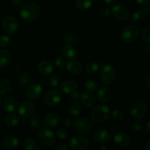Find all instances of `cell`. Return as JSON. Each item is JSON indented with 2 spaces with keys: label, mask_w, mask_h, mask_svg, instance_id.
<instances>
[{
  "label": "cell",
  "mask_w": 150,
  "mask_h": 150,
  "mask_svg": "<svg viewBox=\"0 0 150 150\" xmlns=\"http://www.w3.org/2000/svg\"><path fill=\"white\" fill-rule=\"evenodd\" d=\"M40 14V7L35 3H26L20 8V16L27 22L36 20Z\"/></svg>",
  "instance_id": "obj_1"
},
{
  "label": "cell",
  "mask_w": 150,
  "mask_h": 150,
  "mask_svg": "<svg viewBox=\"0 0 150 150\" xmlns=\"http://www.w3.org/2000/svg\"><path fill=\"white\" fill-rule=\"evenodd\" d=\"M139 29L134 24L126 26L121 33V40L125 43H132L138 39L139 35Z\"/></svg>",
  "instance_id": "obj_2"
},
{
  "label": "cell",
  "mask_w": 150,
  "mask_h": 150,
  "mask_svg": "<svg viewBox=\"0 0 150 150\" xmlns=\"http://www.w3.org/2000/svg\"><path fill=\"white\" fill-rule=\"evenodd\" d=\"M110 116L109 107L105 105H99L92 109L91 117L97 123H103L106 121Z\"/></svg>",
  "instance_id": "obj_3"
},
{
  "label": "cell",
  "mask_w": 150,
  "mask_h": 150,
  "mask_svg": "<svg viewBox=\"0 0 150 150\" xmlns=\"http://www.w3.org/2000/svg\"><path fill=\"white\" fill-rule=\"evenodd\" d=\"M76 131L81 134H87L92 130L93 124L89 118L85 117H79L73 122Z\"/></svg>",
  "instance_id": "obj_4"
},
{
  "label": "cell",
  "mask_w": 150,
  "mask_h": 150,
  "mask_svg": "<svg viewBox=\"0 0 150 150\" xmlns=\"http://www.w3.org/2000/svg\"><path fill=\"white\" fill-rule=\"evenodd\" d=\"M147 110L148 106L146 103L139 100L134 103L130 107V114L134 120H141L146 115Z\"/></svg>",
  "instance_id": "obj_5"
},
{
  "label": "cell",
  "mask_w": 150,
  "mask_h": 150,
  "mask_svg": "<svg viewBox=\"0 0 150 150\" xmlns=\"http://www.w3.org/2000/svg\"><path fill=\"white\" fill-rule=\"evenodd\" d=\"M38 140L42 144L46 146H51L55 144L56 136L54 132L49 128H42L38 132Z\"/></svg>",
  "instance_id": "obj_6"
},
{
  "label": "cell",
  "mask_w": 150,
  "mask_h": 150,
  "mask_svg": "<svg viewBox=\"0 0 150 150\" xmlns=\"http://www.w3.org/2000/svg\"><path fill=\"white\" fill-rule=\"evenodd\" d=\"M117 77V73L115 69L110 64H105L103 66L100 72V79L105 85H110L115 81Z\"/></svg>",
  "instance_id": "obj_7"
},
{
  "label": "cell",
  "mask_w": 150,
  "mask_h": 150,
  "mask_svg": "<svg viewBox=\"0 0 150 150\" xmlns=\"http://www.w3.org/2000/svg\"><path fill=\"white\" fill-rule=\"evenodd\" d=\"M2 26L6 33L13 35L18 30L19 24L16 18L11 16H7L3 18Z\"/></svg>",
  "instance_id": "obj_8"
},
{
  "label": "cell",
  "mask_w": 150,
  "mask_h": 150,
  "mask_svg": "<svg viewBox=\"0 0 150 150\" xmlns=\"http://www.w3.org/2000/svg\"><path fill=\"white\" fill-rule=\"evenodd\" d=\"M19 115L23 118H28L35 114L36 111V105L35 103L31 100H24L18 106Z\"/></svg>",
  "instance_id": "obj_9"
},
{
  "label": "cell",
  "mask_w": 150,
  "mask_h": 150,
  "mask_svg": "<svg viewBox=\"0 0 150 150\" xmlns=\"http://www.w3.org/2000/svg\"><path fill=\"white\" fill-rule=\"evenodd\" d=\"M89 145V140L83 136H73L69 141V146L72 150H86Z\"/></svg>",
  "instance_id": "obj_10"
},
{
  "label": "cell",
  "mask_w": 150,
  "mask_h": 150,
  "mask_svg": "<svg viewBox=\"0 0 150 150\" xmlns=\"http://www.w3.org/2000/svg\"><path fill=\"white\" fill-rule=\"evenodd\" d=\"M61 99V93L57 89H51L45 94L44 97V103L48 107H54L59 103Z\"/></svg>",
  "instance_id": "obj_11"
},
{
  "label": "cell",
  "mask_w": 150,
  "mask_h": 150,
  "mask_svg": "<svg viewBox=\"0 0 150 150\" xmlns=\"http://www.w3.org/2000/svg\"><path fill=\"white\" fill-rule=\"evenodd\" d=\"M42 86L37 83L29 85L26 91V96L29 100H37L42 95Z\"/></svg>",
  "instance_id": "obj_12"
},
{
  "label": "cell",
  "mask_w": 150,
  "mask_h": 150,
  "mask_svg": "<svg viewBox=\"0 0 150 150\" xmlns=\"http://www.w3.org/2000/svg\"><path fill=\"white\" fill-rule=\"evenodd\" d=\"M111 14L119 21H126L129 17V12L125 6L117 4L113 7L111 10Z\"/></svg>",
  "instance_id": "obj_13"
},
{
  "label": "cell",
  "mask_w": 150,
  "mask_h": 150,
  "mask_svg": "<svg viewBox=\"0 0 150 150\" xmlns=\"http://www.w3.org/2000/svg\"><path fill=\"white\" fill-rule=\"evenodd\" d=\"M114 140L116 145L121 149H126L130 146V137L127 133H124V132H118L116 133Z\"/></svg>",
  "instance_id": "obj_14"
},
{
  "label": "cell",
  "mask_w": 150,
  "mask_h": 150,
  "mask_svg": "<svg viewBox=\"0 0 150 150\" xmlns=\"http://www.w3.org/2000/svg\"><path fill=\"white\" fill-rule=\"evenodd\" d=\"M79 100L83 105L86 108H91L96 103V98L92 92L84 91L80 94Z\"/></svg>",
  "instance_id": "obj_15"
},
{
  "label": "cell",
  "mask_w": 150,
  "mask_h": 150,
  "mask_svg": "<svg viewBox=\"0 0 150 150\" xmlns=\"http://www.w3.org/2000/svg\"><path fill=\"white\" fill-rule=\"evenodd\" d=\"M37 69L38 73L41 75L47 76L53 73L54 70V64L49 60H42L38 63Z\"/></svg>",
  "instance_id": "obj_16"
},
{
  "label": "cell",
  "mask_w": 150,
  "mask_h": 150,
  "mask_svg": "<svg viewBox=\"0 0 150 150\" xmlns=\"http://www.w3.org/2000/svg\"><path fill=\"white\" fill-rule=\"evenodd\" d=\"M111 139V134L105 129H100L94 134V140L98 144H106Z\"/></svg>",
  "instance_id": "obj_17"
},
{
  "label": "cell",
  "mask_w": 150,
  "mask_h": 150,
  "mask_svg": "<svg viewBox=\"0 0 150 150\" xmlns=\"http://www.w3.org/2000/svg\"><path fill=\"white\" fill-rule=\"evenodd\" d=\"M59 117L56 113H49L46 114L42 120V123L47 128H54L59 123Z\"/></svg>",
  "instance_id": "obj_18"
},
{
  "label": "cell",
  "mask_w": 150,
  "mask_h": 150,
  "mask_svg": "<svg viewBox=\"0 0 150 150\" xmlns=\"http://www.w3.org/2000/svg\"><path fill=\"white\" fill-rule=\"evenodd\" d=\"M82 64L79 60L70 59L66 63V70L72 75H79L82 71Z\"/></svg>",
  "instance_id": "obj_19"
},
{
  "label": "cell",
  "mask_w": 150,
  "mask_h": 150,
  "mask_svg": "<svg viewBox=\"0 0 150 150\" xmlns=\"http://www.w3.org/2000/svg\"><path fill=\"white\" fill-rule=\"evenodd\" d=\"M60 89L64 94L70 95L78 89V83L75 81L66 80L60 84Z\"/></svg>",
  "instance_id": "obj_20"
},
{
  "label": "cell",
  "mask_w": 150,
  "mask_h": 150,
  "mask_svg": "<svg viewBox=\"0 0 150 150\" xmlns=\"http://www.w3.org/2000/svg\"><path fill=\"white\" fill-rule=\"evenodd\" d=\"M3 107L7 112H14L17 108V101L16 98L13 96L6 97L3 101Z\"/></svg>",
  "instance_id": "obj_21"
},
{
  "label": "cell",
  "mask_w": 150,
  "mask_h": 150,
  "mask_svg": "<svg viewBox=\"0 0 150 150\" xmlns=\"http://www.w3.org/2000/svg\"><path fill=\"white\" fill-rule=\"evenodd\" d=\"M98 99L101 103H108L111 100V91L106 86H102L97 92Z\"/></svg>",
  "instance_id": "obj_22"
},
{
  "label": "cell",
  "mask_w": 150,
  "mask_h": 150,
  "mask_svg": "<svg viewBox=\"0 0 150 150\" xmlns=\"http://www.w3.org/2000/svg\"><path fill=\"white\" fill-rule=\"evenodd\" d=\"M20 145V141L15 136H7L3 141V146L8 150L17 149Z\"/></svg>",
  "instance_id": "obj_23"
},
{
  "label": "cell",
  "mask_w": 150,
  "mask_h": 150,
  "mask_svg": "<svg viewBox=\"0 0 150 150\" xmlns=\"http://www.w3.org/2000/svg\"><path fill=\"white\" fill-rule=\"evenodd\" d=\"M11 60V55L7 50H0V70L4 69L9 65Z\"/></svg>",
  "instance_id": "obj_24"
},
{
  "label": "cell",
  "mask_w": 150,
  "mask_h": 150,
  "mask_svg": "<svg viewBox=\"0 0 150 150\" xmlns=\"http://www.w3.org/2000/svg\"><path fill=\"white\" fill-rule=\"evenodd\" d=\"M81 105L79 101H72L68 106V113L72 117H77L81 112Z\"/></svg>",
  "instance_id": "obj_25"
},
{
  "label": "cell",
  "mask_w": 150,
  "mask_h": 150,
  "mask_svg": "<svg viewBox=\"0 0 150 150\" xmlns=\"http://www.w3.org/2000/svg\"><path fill=\"white\" fill-rule=\"evenodd\" d=\"M32 81V77L27 72H23L18 77V83L21 87H28Z\"/></svg>",
  "instance_id": "obj_26"
},
{
  "label": "cell",
  "mask_w": 150,
  "mask_h": 150,
  "mask_svg": "<svg viewBox=\"0 0 150 150\" xmlns=\"http://www.w3.org/2000/svg\"><path fill=\"white\" fill-rule=\"evenodd\" d=\"M62 54L69 59H73L76 56V50L73 45H65L62 48Z\"/></svg>",
  "instance_id": "obj_27"
},
{
  "label": "cell",
  "mask_w": 150,
  "mask_h": 150,
  "mask_svg": "<svg viewBox=\"0 0 150 150\" xmlns=\"http://www.w3.org/2000/svg\"><path fill=\"white\" fill-rule=\"evenodd\" d=\"M75 5L79 10L86 11L92 7V0H76Z\"/></svg>",
  "instance_id": "obj_28"
},
{
  "label": "cell",
  "mask_w": 150,
  "mask_h": 150,
  "mask_svg": "<svg viewBox=\"0 0 150 150\" xmlns=\"http://www.w3.org/2000/svg\"><path fill=\"white\" fill-rule=\"evenodd\" d=\"M100 64L97 62H89L84 66V71L89 75L96 73L99 70Z\"/></svg>",
  "instance_id": "obj_29"
},
{
  "label": "cell",
  "mask_w": 150,
  "mask_h": 150,
  "mask_svg": "<svg viewBox=\"0 0 150 150\" xmlns=\"http://www.w3.org/2000/svg\"><path fill=\"white\" fill-rule=\"evenodd\" d=\"M12 84L7 79H0V95H6L11 91Z\"/></svg>",
  "instance_id": "obj_30"
},
{
  "label": "cell",
  "mask_w": 150,
  "mask_h": 150,
  "mask_svg": "<svg viewBox=\"0 0 150 150\" xmlns=\"http://www.w3.org/2000/svg\"><path fill=\"white\" fill-rule=\"evenodd\" d=\"M79 40V38H78L77 35L73 32H69V33H66L63 37V41L65 42L67 45H76Z\"/></svg>",
  "instance_id": "obj_31"
},
{
  "label": "cell",
  "mask_w": 150,
  "mask_h": 150,
  "mask_svg": "<svg viewBox=\"0 0 150 150\" xmlns=\"http://www.w3.org/2000/svg\"><path fill=\"white\" fill-rule=\"evenodd\" d=\"M20 122V117L16 114H10L5 118V123L9 127H15Z\"/></svg>",
  "instance_id": "obj_32"
},
{
  "label": "cell",
  "mask_w": 150,
  "mask_h": 150,
  "mask_svg": "<svg viewBox=\"0 0 150 150\" xmlns=\"http://www.w3.org/2000/svg\"><path fill=\"white\" fill-rule=\"evenodd\" d=\"M23 148L25 150H39V145L34 139H27L23 142Z\"/></svg>",
  "instance_id": "obj_33"
},
{
  "label": "cell",
  "mask_w": 150,
  "mask_h": 150,
  "mask_svg": "<svg viewBox=\"0 0 150 150\" xmlns=\"http://www.w3.org/2000/svg\"><path fill=\"white\" fill-rule=\"evenodd\" d=\"M29 122H30V125L32 128L35 129V130H40L41 125H42V121L39 116L33 114L32 116H31Z\"/></svg>",
  "instance_id": "obj_34"
},
{
  "label": "cell",
  "mask_w": 150,
  "mask_h": 150,
  "mask_svg": "<svg viewBox=\"0 0 150 150\" xmlns=\"http://www.w3.org/2000/svg\"><path fill=\"white\" fill-rule=\"evenodd\" d=\"M145 16V13L142 10H137L132 14L131 18V21L134 23H140L142 20L144 19Z\"/></svg>",
  "instance_id": "obj_35"
},
{
  "label": "cell",
  "mask_w": 150,
  "mask_h": 150,
  "mask_svg": "<svg viewBox=\"0 0 150 150\" xmlns=\"http://www.w3.org/2000/svg\"><path fill=\"white\" fill-rule=\"evenodd\" d=\"M84 88L89 92H95L98 89V84L94 80H88L84 83Z\"/></svg>",
  "instance_id": "obj_36"
},
{
  "label": "cell",
  "mask_w": 150,
  "mask_h": 150,
  "mask_svg": "<svg viewBox=\"0 0 150 150\" xmlns=\"http://www.w3.org/2000/svg\"><path fill=\"white\" fill-rule=\"evenodd\" d=\"M142 38L146 44H150V26L144 28L142 32Z\"/></svg>",
  "instance_id": "obj_37"
},
{
  "label": "cell",
  "mask_w": 150,
  "mask_h": 150,
  "mask_svg": "<svg viewBox=\"0 0 150 150\" xmlns=\"http://www.w3.org/2000/svg\"><path fill=\"white\" fill-rule=\"evenodd\" d=\"M56 134H57V137L60 139H66L69 136L68 132L64 127H59V128H57V130H56Z\"/></svg>",
  "instance_id": "obj_38"
},
{
  "label": "cell",
  "mask_w": 150,
  "mask_h": 150,
  "mask_svg": "<svg viewBox=\"0 0 150 150\" xmlns=\"http://www.w3.org/2000/svg\"><path fill=\"white\" fill-rule=\"evenodd\" d=\"M59 83V78L56 75H51L48 79V84L51 87L56 88Z\"/></svg>",
  "instance_id": "obj_39"
},
{
  "label": "cell",
  "mask_w": 150,
  "mask_h": 150,
  "mask_svg": "<svg viewBox=\"0 0 150 150\" xmlns=\"http://www.w3.org/2000/svg\"><path fill=\"white\" fill-rule=\"evenodd\" d=\"M11 42V38L7 35H1L0 36V47L5 48L7 47Z\"/></svg>",
  "instance_id": "obj_40"
},
{
  "label": "cell",
  "mask_w": 150,
  "mask_h": 150,
  "mask_svg": "<svg viewBox=\"0 0 150 150\" xmlns=\"http://www.w3.org/2000/svg\"><path fill=\"white\" fill-rule=\"evenodd\" d=\"M112 117L114 120L116 121H120L124 118V114L121 110L118 109H114L112 112Z\"/></svg>",
  "instance_id": "obj_41"
},
{
  "label": "cell",
  "mask_w": 150,
  "mask_h": 150,
  "mask_svg": "<svg viewBox=\"0 0 150 150\" xmlns=\"http://www.w3.org/2000/svg\"><path fill=\"white\" fill-rule=\"evenodd\" d=\"M133 128L136 132H141L144 128V124L140 120H136L133 124Z\"/></svg>",
  "instance_id": "obj_42"
},
{
  "label": "cell",
  "mask_w": 150,
  "mask_h": 150,
  "mask_svg": "<svg viewBox=\"0 0 150 150\" xmlns=\"http://www.w3.org/2000/svg\"><path fill=\"white\" fill-rule=\"evenodd\" d=\"M55 64L58 67H63L66 65V60L63 57H58L55 59Z\"/></svg>",
  "instance_id": "obj_43"
},
{
  "label": "cell",
  "mask_w": 150,
  "mask_h": 150,
  "mask_svg": "<svg viewBox=\"0 0 150 150\" xmlns=\"http://www.w3.org/2000/svg\"><path fill=\"white\" fill-rule=\"evenodd\" d=\"M111 14V10L107 7H101L99 10V15L103 17H107Z\"/></svg>",
  "instance_id": "obj_44"
},
{
  "label": "cell",
  "mask_w": 150,
  "mask_h": 150,
  "mask_svg": "<svg viewBox=\"0 0 150 150\" xmlns=\"http://www.w3.org/2000/svg\"><path fill=\"white\" fill-rule=\"evenodd\" d=\"M79 96H80L79 92H77V91H76V92L70 94L69 98H70V100H71L72 101H78L79 100Z\"/></svg>",
  "instance_id": "obj_45"
},
{
  "label": "cell",
  "mask_w": 150,
  "mask_h": 150,
  "mask_svg": "<svg viewBox=\"0 0 150 150\" xmlns=\"http://www.w3.org/2000/svg\"><path fill=\"white\" fill-rule=\"evenodd\" d=\"M63 125H64V127H66V128H70L73 125V121L71 119L67 118L63 122Z\"/></svg>",
  "instance_id": "obj_46"
},
{
  "label": "cell",
  "mask_w": 150,
  "mask_h": 150,
  "mask_svg": "<svg viewBox=\"0 0 150 150\" xmlns=\"http://www.w3.org/2000/svg\"><path fill=\"white\" fill-rule=\"evenodd\" d=\"M142 53L144 55H148V54H150V46L149 44H146V45L142 47Z\"/></svg>",
  "instance_id": "obj_47"
},
{
  "label": "cell",
  "mask_w": 150,
  "mask_h": 150,
  "mask_svg": "<svg viewBox=\"0 0 150 150\" xmlns=\"http://www.w3.org/2000/svg\"><path fill=\"white\" fill-rule=\"evenodd\" d=\"M54 150H69L68 146L64 143H61L59 144L57 146L55 147Z\"/></svg>",
  "instance_id": "obj_48"
},
{
  "label": "cell",
  "mask_w": 150,
  "mask_h": 150,
  "mask_svg": "<svg viewBox=\"0 0 150 150\" xmlns=\"http://www.w3.org/2000/svg\"><path fill=\"white\" fill-rule=\"evenodd\" d=\"M144 84L146 87L149 88L150 89V72L149 73H147V75H146V77H145Z\"/></svg>",
  "instance_id": "obj_49"
},
{
  "label": "cell",
  "mask_w": 150,
  "mask_h": 150,
  "mask_svg": "<svg viewBox=\"0 0 150 150\" xmlns=\"http://www.w3.org/2000/svg\"><path fill=\"white\" fill-rule=\"evenodd\" d=\"M136 4H140V5H146L149 3L150 0H133Z\"/></svg>",
  "instance_id": "obj_50"
},
{
  "label": "cell",
  "mask_w": 150,
  "mask_h": 150,
  "mask_svg": "<svg viewBox=\"0 0 150 150\" xmlns=\"http://www.w3.org/2000/svg\"><path fill=\"white\" fill-rule=\"evenodd\" d=\"M10 1H11V3L13 5L18 7V6H20L22 4L23 0H10Z\"/></svg>",
  "instance_id": "obj_51"
},
{
  "label": "cell",
  "mask_w": 150,
  "mask_h": 150,
  "mask_svg": "<svg viewBox=\"0 0 150 150\" xmlns=\"http://www.w3.org/2000/svg\"><path fill=\"white\" fill-rule=\"evenodd\" d=\"M117 0H104V2L107 6H111L115 4Z\"/></svg>",
  "instance_id": "obj_52"
},
{
  "label": "cell",
  "mask_w": 150,
  "mask_h": 150,
  "mask_svg": "<svg viewBox=\"0 0 150 150\" xmlns=\"http://www.w3.org/2000/svg\"><path fill=\"white\" fill-rule=\"evenodd\" d=\"M145 131H146V133L150 134V120L146 123V127H145Z\"/></svg>",
  "instance_id": "obj_53"
},
{
  "label": "cell",
  "mask_w": 150,
  "mask_h": 150,
  "mask_svg": "<svg viewBox=\"0 0 150 150\" xmlns=\"http://www.w3.org/2000/svg\"><path fill=\"white\" fill-rule=\"evenodd\" d=\"M111 130H112L113 132H117L119 130V127L117 125H113L112 127H111Z\"/></svg>",
  "instance_id": "obj_54"
},
{
  "label": "cell",
  "mask_w": 150,
  "mask_h": 150,
  "mask_svg": "<svg viewBox=\"0 0 150 150\" xmlns=\"http://www.w3.org/2000/svg\"><path fill=\"white\" fill-rule=\"evenodd\" d=\"M146 150H150V139L146 143Z\"/></svg>",
  "instance_id": "obj_55"
},
{
  "label": "cell",
  "mask_w": 150,
  "mask_h": 150,
  "mask_svg": "<svg viewBox=\"0 0 150 150\" xmlns=\"http://www.w3.org/2000/svg\"><path fill=\"white\" fill-rule=\"evenodd\" d=\"M1 98H0V105H1Z\"/></svg>",
  "instance_id": "obj_56"
},
{
  "label": "cell",
  "mask_w": 150,
  "mask_h": 150,
  "mask_svg": "<svg viewBox=\"0 0 150 150\" xmlns=\"http://www.w3.org/2000/svg\"><path fill=\"white\" fill-rule=\"evenodd\" d=\"M43 1H51V0H43Z\"/></svg>",
  "instance_id": "obj_57"
},
{
  "label": "cell",
  "mask_w": 150,
  "mask_h": 150,
  "mask_svg": "<svg viewBox=\"0 0 150 150\" xmlns=\"http://www.w3.org/2000/svg\"><path fill=\"white\" fill-rule=\"evenodd\" d=\"M98 1V0H92V1Z\"/></svg>",
  "instance_id": "obj_58"
}]
</instances>
